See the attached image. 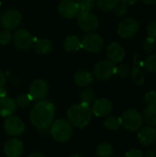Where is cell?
I'll return each instance as SVG.
<instances>
[{"label": "cell", "mask_w": 156, "mask_h": 157, "mask_svg": "<svg viewBox=\"0 0 156 157\" xmlns=\"http://www.w3.org/2000/svg\"><path fill=\"white\" fill-rule=\"evenodd\" d=\"M56 109L53 103L47 100L38 101L29 112V120L39 130L49 129L54 121Z\"/></svg>", "instance_id": "cell-1"}, {"label": "cell", "mask_w": 156, "mask_h": 157, "mask_svg": "<svg viewBox=\"0 0 156 157\" xmlns=\"http://www.w3.org/2000/svg\"><path fill=\"white\" fill-rule=\"evenodd\" d=\"M67 121L74 127L79 129L86 128L92 119V111L89 105L84 102L74 104L67 110Z\"/></svg>", "instance_id": "cell-2"}, {"label": "cell", "mask_w": 156, "mask_h": 157, "mask_svg": "<svg viewBox=\"0 0 156 157\" xmlns=\"http://www.w3.org/2000/svg\"><path fill=\"white\" fill-rule=\"evenodd\" d=\"M49 131L51 137L59 143L67 142L73 134L72 124L64 119H59L53 121L50 126Z\"/></svg>", "instance_id": "cell-3"}, {"label": "cell", "mask_w": 156, "mask_h": 157, "mask_svg": "<svg viewBox=\"0 0 156 157\" xmlns=\"http://www.w3.org/2000/svg\"><path fill=\"white\" fill-rule=\"evenodd\" d=\"M121 125L128 131L135 132L142 128L143 125V115L136 109H128L122 113L120 117Z\"/></svg>", "instance_id": "cell-4"}, {"label": "cell", "mask_w": 156, "mask_h": 157, "mask_svg": "<svg viewBox=\"0 0 156 157\" xmlns=\"http://www.w3.org/2000/svg\"><path fill=\"white\" fill-rule=\"evenodd\" d=\"M77 23L81 29L91 32L98 28L99 20L97 17L90 11H80L77 16Z\"/></svg>", "instance_id": "cell-5"}, {"label": "cell", "mask_w": 156, "mask_h": 157, "mask_svg": "<svg viewBox=\"0 0 156 157\" xmlns=\"http://www.w3.org/2000/svg\"><path fill=\"white\" fill-rule=\"evenodd\" d=\"M116 74V66L111 61L103 60L98 62L94 68V75L97 79L105 81L108 80Z\"/></svg>", "instance_id": "cell-6"}, {"label": "cell", "mask_w": 156, "mask_h": 157, "mask_svg": "<svg viewBox=\"0 0 156 157\" xmlns=\"http://www.w3.org/2000/svg\"><path fill=\"white\" fill-rule=\"evenodd\" d=\"M81 41L82 48L92 53L99 52L104 47V40L97 33H89L86 35Z\"/></svg>", "instance_id": "cell-7"}, {"label": "cell", "mask_w": 156, "mask_h": 157, "mask_svg": "<svg viewBox=\"0 0 156 157\" xmlns=\"http://www.w3.org/2000/svg\"><path fill=\"white\" fill-rule=\"evenodd\" d=\"M22 16L16 9H10L3 13L0 17V22L5 29L11 30L16 29L21 22Z\"/></svg>", "instance_id": "cell-8"}, {"label": "cell", "mask_w": 156, "mask_h": 157, "mask_svg": "<svg viewBox=\"0 0 156 157\" xmlns=\"http://www.w3.org/2000/svg\"><path fill=\"white\" fill-rule=\"evenodd\" d=\"M140 29V24L133 18L122 20L118 27V33L122 38H132Z\"/></svg>", "instance_id": "cell-9"}, {"label": "cell", "mask_w": 156, "mask_h": 157, "mask_svg": "<svg viewBox=\"0 0 156 157\" xmlns=\"http://www.w3.org/2000/svg\"><path fill=\"white\" fill-rule=\"evenodd\" d=\"M4 129L10 136H18L25 130L23 121L17 116H9L4 122Z\"/></svg>", "instance_id": "cell-10"}, {"label": "cell", "mask_w": 156, "mask_h": 157, "mask_svg": "<svg viewBox=\"0 0 156 157\" xmlns=\"http://www.w3.org/2000/svg\"><path fill=\"white\" fill-rule=\"evenodd\" d=\"M49 93V86L48 84L41 79H37L32 82L29 87V96L31 97L32 100L40 101L43 100Z\"/></svg>", "instance_id": "cell-11"}, {"label": "cell", "mask_w": 156, "mask_h": 157, "mask_svg": "<svg viewBox=\"0 0 156 157\" xmlns=\"http://www.w3.org/2000/svg\"><path fill=\"white\" fill-rule=\"evenodd\" d=\"M13 39L16 46L21 50H27L30 48L34 42V37L25 29H19L16 30Z\"/></svg>", "instance_id": "cell-12"}, {"label": "cell", "mask_w": 156, "mask_h": 157, "mask_svg": "<svg viewBox=\"0 0 156 157\" xmlns=\"http://www.w3.org/2000/svg\"><path fill=\"white\" fill-rule=\"evenodd\" d=\"M60 15L65 18H73L80 13V8L77 2L74 0H63L60 3L58 7Z\"/></svg>", "instance_id": "cell-13"}, {"label": "cell", "mask_w": 156, "mask_h": 157, "mask_svg": "<svg viewBox=\"0 0 156 157\" xmlns=\"http://www.w3.org/2000/svg\"><path fill=\"white\" fill-rule=\"evenodd\" d=\"M23 143L17 138L9 140L4 144V154L6 157H20L23 155Z\"/></svg>", "instance_id": "cell-14"}, {"label": "cell", "mask_w": 156, "mask_h": 157, "mask_svg": "<svg viewBox=\"0 0 156 157\" xmlns=\"http://www.w3.org/2000/svg\"><path fill=\"white\" fill-rule=\"evenodd\" d=\"M112 110V103L107 98L96 99L93 103L91 111L92 114L97 117H105L108 115Z\"/></svg>", "instance_id": "cell-15"}, {"label": "cell", "mask_w": 156, "mask_h": 157, "mask_svg": "<svg viewBox=\"0 0 156 157\" xmlns=\"http://www.w3.org/2000/svg\"><path fill=\"white\" fill-rule=\"evenodd\" d=\"M107 55L112 63H120L125 56V51L120 43L112 42L107 48Z\"/></svg>", "instance_id": "cell-16"}, {"label": "cell", "mask_w": 156, "mask_h": 157, "mask_svg": "<svg viewBox=\"0 0 156 157\" xmlns=\"http://www.w3.org/2000/svg\"><path fill=\"white\" fill-rule=\"evenodd\" d=\"M17 109L16 100L9 97H5L0 98V116L7 118L12 116Z\"/></svg>", "instance_id": "cell-17"}, {"label": "cell", "mask_w": 156, "mask_h": 157, "mask_svg": "<svg viewBox=\"0 0 156 157\" xmlns=\"http://www.w3.org/2000/svg\"><path fill=\"white\" fill-rule=\"evenodd\" d=\"M138 140L143 145H150L156 143V130L151 127L141 129L138 133Z\"/></svg>", "instance_id": "cell-18"}, {"label": "cell", "mask_w": 156, "mask_h": 157, "mask_svg": "<svg viewBox=\"0 0 156 157\" xmlns=\"http://www.w3.org/2000/svg\"><path fill=\"white\" fill-rule=\"evenodd\" d=\"M74 80L78 86H87L93 82L94 77L91 73L85 70H81L74 75Z\"/></svg>", "instance_id": "cell-19"}, {"label": "cell", "mask_w": 156, "mask_h": 157, "mask_svg": "<svg viewBox=\"0 0 156 157\" xmlns=\"http://www.w3.org/2000/svg\"><path fill=\"white\" fill-rule=\"evenodd\" d=\"M142 115L145 123L152 127L156 126V105H148Z\"/></svg>", "instance_id": "cell-20"}, {"label": "cell", "mask_w": 156, "mask_h": 157, "mask_svg": "<svg viewBox=\"0 0 156 157\" xmlns=\"http://www.w3.org/2000/svg\"><path fill=\"white\" fill-rule=\"evenodd\" d=\"M64 49L69 52H74L82 48V41L77 36H69L64 40Z\"/></svg>", "instance_id": "cell-21"}, {"label": "cell", "mask_w": 156, "mask_h": 157, "mask_svg": "<svg viewBox=\"0 0 156 157\" xmlns=\"http://www.w3.org/2000/svg\"><path fill=\"white\" fill-rule=\"evenodd\" d=\"M34 47L38 53L40 54H48L51 52L52 49L51 42L49 40L43 39V40H37L34 38Z\"/></svg>", "instance_id": "cell-22"}, {"label": "cell", "mask_w": 156, "mask_h": 157, "mask_svg": "<svg viewBox=\"0 0 156 157\" xmlns=\"http://www.w3.org/2000/svg\"><path fill=\"white\" fill-rule=\"evenodd\" d=\"M96 154L98 157H110L113 155V147L108 142L101 143L97 146Z\"/></svg>", "instance_id": "cell-23"}, {"label": "cell", "mask_w": 156, "mask_h": 157, "mask_svg": "<svg viewBox=\"0 0 156 157\" xmlns=\"http://www.w3.org/2000/svg\"><path fill=\"white\" fill-rule=\"evenodd\" d=\"M104 126L108 131H117L121 126L120 118L117 116H109L105 120Z\"/></svg>", "instance_id": "cell-24"}, {"label": "cell", "mask_w": 156, "mask_h": 157, "mask_svg": "<svg viewBox=\"0 0 156 157\" xmlns=\"http://www.w3.org/2000/svg\"><path fill=\"white\" fill-rule=\"evenodd\" d=\"M118 5L119 0H97V7L105 12H108L115 9Z\"/></svg>", "instance_id": "cell-25"}, {"label": "cell", "mask_w": 156, "mask_h": 157, "mask_svg": "<svg viewBox=\"0 0 156 157\" xmlns=\"http://www.w3.org/2000/svg\"><path fill=\"white\" fill-rule=\"evenodd\" d=\"M131 76L132 81L139 86L143 85L145 81L144 73L140 67H133L131 71Z\"/></svg>", "instance_id": "cell-26"}, {"label": "cell", "mask_w": 156, "mask_h": 157, "mask_svg": "<svg viewBox=\"0 0 156 157\" xmlns=\"http://www.w3.org/2000/svg\"><path fill=\"white\" fill-rule=\"evenodd\" d=\"M95 98H96V92L93 88H90V87H86L85 88L81 95H80V98H81V102H84V103H86V104H90L92 102H94L95 100Z\"/></svg>", "instance_id": "cell-27"}, {"label": "cell", "mask_w": 156, "mask_h": 157, "mask_svg": "<svg viewBox=\"0 0 156 157\" xmlns=\"http://www.w3.org/2000/svg\"><path fill=\"white\" fill-rule=\"evenodd\" d=\"M143 67L152 73H156V53L149 55L143 61Z\"/></svg>", "instance_id": "cell-28"}, {"label": "cell", "mask_w": 156, "mask_h": 157, "mask_svg": "<svg viewBox=\"0 0 156 157\" xmlns=\"http://www.w3.org/2000/svg\"><path fill=\"white\" fill-rule=\"evenodd\" d=\"M31 101H32V98L29 96V94H22V95L18 96L16 99L17 106H18L22 109L27 108L30 104Z\"/></svg>", "instance_id": "cell-29"}, {"label": "cell", "mask_w": 156, "mask_h": 157, "mask_svg": "<svg viewBox=\"0 0 156 157\" xmlns=\"http://www.w3.org/2000/svg\"><path fill=\"white\" fill-rule=\"evenodd\" d=\"M77 4L81 11H90L94 7L96 0H77Z\"/></svg>", "instance_id": "cell-30"}, {"label": "cell", "mask_w": 156, "mask_h": 157, "mask_svg": "<svg viewBox=\"0 0 156 157\" xmlns=\"http://www.w3.org/2000/svg\"><path fill=\"white\" fill-rule=\"evenodd\" d=\"M12 40V35L9 30L4 29L0 31V43L3 45L8 44Z\"/></svg>", "instance_id": "cell-31"}, {"label": "cell", "mask_w": 156, "mask_h": 157, "mask_svg": "<svg viewBox=\"0 0 156 157\" xmlns=\"http://www.w3.org/2000/svg\"><path fill=\"white\" fill-rule=\"evenodd\" d=\"M130 74H131V69L125 64H122V65H120V66L116 67V74L115 75H118L120 77L125 78Z\"/></svg>", "instance_id": "cell-32"}, {"label": "cell", "mask_w": 156, "mask_h": 157, "mask_svg": "<svg viewBox=\"0 0 156 157\" xmlns=\"http://www.w3.org/2000/svg\"><path fill=\"white\" fill-rule=\"evenodd\" d=\"M155 40L153 39V38H150L148 37L145 41L143 42V50L146 52H152L154 48H155Z\"/></svg>", "instance_id": "cell-33"}, {"label": "cell", "mask_w": 156, "mask_h": 157, "mask_svg": "<svg viewBox=\"0 0 156 157\" xmlns=\"http://www.w3.org/2000/svg\"><path fill=\"white\" fill-rule=\"evenodd\" d=\"M144 100L148 105H156V91H149L144 95Z\"/></svg>", "instance_id": "cell-34"}, {"label": "cell", "mask_w": 156, "mask_h": 157, "mask_svg": "<svg viewBox=\"0 0 156 157\" xmlns=\"http://www.w3.org/2000/svg\"><path fill=\"white\" fill-rule=\"evenodd\" d=\"M147 34L148 37L153 38V39H156V19L150 22L147 26Z\"/></svg>", "instance_id": "cell-35"}, {"label": "cell", "mask_w": 156, "mask_h": 157, "mask_svg": "<svg viewBox=\"0 0 156 157\" xmlns=\"http://www.w3.org/2000/svg\"><path fill=\"white\" fill-rule=\"evenodd\" d=\"M115 11H116V14H117V16H119V17H123V16H125L126 14H127V11H128V9H127V6L125 5V4H122L121 3V5H118L117 6V7L115 8Z\"/></svg>", "instance_id": "cell-36"}, {"label": "cell", "mask_w": 156, "mask_h": 157, "mask_svg": "<svg viewBox=\"0 0 156 157\" xmlns=\"http://www.w3.org/2000/svg\"><path fill=\"white\" fill-rule=\"evenodd\" d=\"M132 63L134 67H141L143 66V60L142 59V55L140 53H135L132 58Z\"/></svg>", "instance_id": "cell-37"}, {"label": "cell", "mask_w": 156, "mask_h": 157, "mask_svg": "<svg viewBox=\"0 0 156 157\" xmlns=\"http://www.w3.org/2000/svg\"><path fill=\"white\" fill-rule=\"evenodd\" d=\"M125 157H144L143 154L138 149H131L126 153Z\"/></svg>", "instance_id": "cell-38"}, {"label": "cell", "mask_w": 156, "mask_h": 157, "mask_svg": "<svg viewBox=\"0 0 156 157\" xmlns=\"http://www.w3.org/2000/svg\"><path fill=\"white\" fill-rule=\"evenodd\" d=\"M6 82V75H5V74L0 70V88H3V87L5 86Z\"/></svg>", "instance_id": "cell-39"}, {"label": "cell", "mask_w": 156, "mask_h": 157, "mask_svg": "<svg viewBox=\"0 0 156 157\" xmlns=\"http://www.w3.org/2000/svg\"><path fill=\"white\" fill-rule=\"evenodd\" d=\"M28 157H45V155L42 153L40 152H34L32 154H30L29 155H28Z\"/></svg>", "instance_id": "cell-40"}, {"label": "cell", "mask_w": 156, "mask_h": 157, "mask_svg": "<svg viewBox=\"0 0 156 157\" xmlns=\"http://www.w3.org/2000/svg\"><path fill=\"white\" fill-rule=\"evenodd\" d=\"M120 2L125 5H134L137 2V0H120Z\"/></svg>", "instance_id": "cell-41"}, {"label": "cell", "mask_w": 156, "mask_h": 157, "mask_svg": "<svg viewBox=\"0 0 156 157\" xmlns=\"http://www.w3.org/2000/svg\"><path fill=\"white\" fill-rule=\"evenodd\" d=\"M145 157H156V153L154 150H149V151L146 153Z\"/></svg>", "instance_id": "cell-42"}, {"label": "cell", "mask_w": 156, "mask_h": 157, "mask_svg": "<svg viewBox=\"0 0 156 157\" xmlns=\"http://www.w3.org/2000/svg\"><path fill=\"white\" fill-rule=\"evenodd\" d=\"M6 97V91L5 90V88H0V98H5Z\"/></svg>", "instance_id": "cell-43"}, {"label": "cell", "mask_w": 156, "mask_h": 157, "mask_svg": "<svg viewBox=\"0 0 156 157\" xmlns=\"http://www.w3.org/2000/svg\"><path fill=\"white\" fill-rule=\"evenodd\" d=\"M142 1L145 4H148V5H153V4L156 3V0H142Z\"/></svg>", "instance_id": "cell-44"}, {"label": "cell", "mask_w": 156, "mask_h": 157, "mask_svg": "<svg viewBox=\"0 0 156 157\" xmlns=\"http://www.w3.org/2000/svg\"><path fill=\"white\" fill-rule=\"evenodd\" d=\"M68 157H82L81 155H70V156Z\"/></svg>", "instance_id": "cell-45"}, {"label": "cell", "mask_w": 156, "mask_h": 157, "mask_svg": "<svg viewBox=\"0 0 156 157\" xmlns=\"http://www.w3.org/2000/svg\"><path fill=\"white\" fill-rule=\"evenodd\" d=\"M115 157H120V156H115Z\"/></svg>", "instance_id": "cell-46"}]
</instances>
